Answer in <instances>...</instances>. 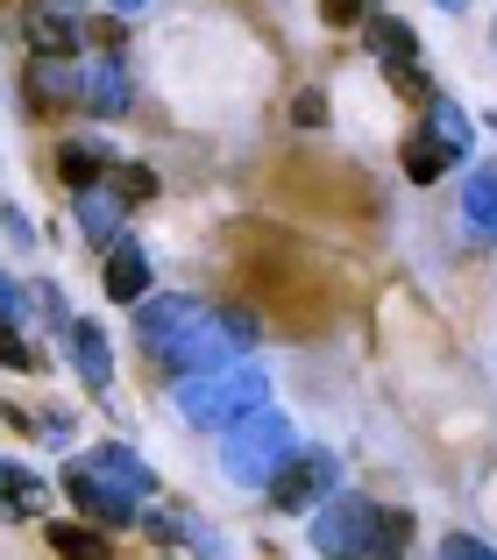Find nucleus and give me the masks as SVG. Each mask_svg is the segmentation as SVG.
I'll return each mask as SVG.
<instances>
[{
	"label": "nucleus",
	"mask_w": 497,
	"mask_h": 560,
	"mask_svg": "<svg viewBox=\"0 0 497 560\" xmlns=\"http://www.w3.org/2000/svg\"><path fill=\"white\" fill-rule=\"evenodd\" d=\"M193 319H199V305L185 299V291H150V299L136 305V341L150 348V355H164V348L178 341Z\"/></svg>",
	"instance_id": "nucleus-8"
},
{
	"label": "nucleus",
	"mask_w": 497,
	"mask_h": 560,
	"mask_svg": "<svg viewBox=\"0 0 497 560\" xmlns=\"http://www.w3.org/2000/svg\"><path fill=\"white\" fill-rule=\"evenodd\" d=\"M22 100H28L36 121L85 114V65H79V57H28V65H22Z\"/></svg>",
	"instance_id": "nucleus-6"
},
{
	"label": "nucleus",
	"mask_w": 497,
	"mask_h": 560,
	"mask_svg": "<svg viewBox=\"0 0 497 560\" xmlns=\"http://www.w3.org/2000/svg\"><path fill=\"white\" fill-rule=\"evenodd\" d=\"M419 121H427V136L441 142V150L455 156V164H470V156H476V121H470V114L455 107V100H441V93H434V100H427V114H419Z\"/></svg>",
	"instance_id": "nucleus-15"
},
{
	"label": "nucleus",
	"mask_w": 497,
	"mask_h": 560,
	"mask_svg": "<svg viewBox=\"0 0 497 560\" xmlns=\"http://www.w3.org/2000/svg\"><path fill=\"white\" fill-rule=\"evenodd\" d=\"M291 121L299 128H327V93H299L291 100Z\"/></svg>",
	"instance_id": "nucleus-27"
},
{
	"label": "nucleus",
	"mask_w": 497,
	"mask_h": 560,
	"mask_svg": "<svg viewBox=\"0 0 497 560\" xmlns=\"http://www.w3.org/2000/svg\"><path fill=\"white\" fill-rule=\"evenodd\" d=\"M377 518H384V504H370V497H356V490H334L327 504L313 511L305 539H313L320 560H362L370 539H377Z\"/></svg>",
	"instance_id": "nucleus-4"
},
{
	"label": "nucleus",
	"mask_w": 497,
	"mask_h": 560,
	"mask_svg": "<svg viewBox=\"0 0 497 560\" xmlns=\"http://www.w3.org/2000/svg\"><path fill=\"white\" fill-rule=\"evenodd\" d=\"M71 213H79V234H85V242H100V248H114V242H122V213H128V206L114 199L107 185L79 191V199H71Z\"/></svg>",
	"instance_id": "nucleus-17"
},
{
	"label": "nucleus",
	"mask_w": 497,
	"mask_h": 560,
	"mask_svg": "<svg viewBox=\"0 0 497 560\" xmlns=\"http://www.w3.org/2000/svg\"><path fill=\"white\" fill-rule=\"evenodd\" d=\"M342 490V454H327V447H299L285 468L270 476V511H285V518H305V511H320L327 497Z\"/></svg>",
	"instance_id": "nucleus-5"
},
{
	"label": "nucleus",
	"mask_w": 497,
	"mask_h": 560,
	"mask_svg": "<svg viewBox=\"0 0 497 560\" xmlns=\"http://www.w3.org/2000/svg\"><path fill=\"white\" fill-rule=\"evenodd\" d=\"M299 454V440H291V419L277 405L248 411L221 433V476L235 482V490H270V476Z\"/></svg>",
	"instance_id": "nucleus-3"
},
{
	"label": "nucleus",
	"mask_w": 497,
	"mask_h": 560,
	"mask_svg": "<svg viewBox=\"0 0 497 560\" xmlns=\"http://www.w3.org/2000/svg\"><path fill=\"white\" fill-rule=\"evenodd\" d=\"M362 43L377 50V65H419V57H427V50H419V28L398 22V14H384V8L362 22Z\"/></svg>",
	"instance_id": "nucleus-14"
},
{
	"label": "nucleus",
	"mask_w": 497,
	"mask_h": 560,
	"mask_svg": "<svg viewBox=\"0 0 497 560\" xmlns=\"http://www.w3.org/2000/svg\"><path fill=\"white\" fill-rule=\"evenodd\" d=\"M270 405V376L256 370V362H228V370L213 376H185L178 383V419L199 425V433H228L235 419Z\"/></svg>",
	"instance_id": "nucleus-2"
},
{
	"label": "nucleus",
	"mask_w": 497,
	"mask_h": 560,
	"mask_svg": "<svg viewBox=\"0 0 497 560\" xmlns=\"http://www.w3.org/2000/svg\"><path fill=\"white\" fill-rule=\"evenodd\" d=\"M434 560H497V547H490V539H476V533H448Z\"/></svg>",
	"instance_id": "nucleus-25"
},
{
	"label": "nucleus",
	"mask_w": 497,
	"mask_h": 560,
	"mask_svg": "<svg viewBox=\"0 0 497 560\" xmlns=\"http://www.w3.org/2000/svg\"><path fill=\"white\" fill-rule=\"evenodd\" d=\"M0 370H43V355L28 348V327L0 319Z\"/></svg>",
	"instance_id": "nucleus-23"
},
{
	"label": "nucleus",
	"mask_w": 497,
	"mask_h": 560,
	"mask_svg": "<svg viewBox=\"0 0 497 560\" xmlns=\"http://www.w3.org/2000/svg\"><path fill=\"white\" fill-rule=\"evenodd\" d=\"M434 8H448V14H462V8H470V0H434Z\"/></svg>",
	"instance_id": "nucleus-31"
},
{
	"label": "nucleus",
	"mask_w": 497,
	"mask_h": 560,
	"mask_svg": "<svg viewBox=\"0 0 497 560\" xmlns=\"http://www.w3.org/2000/svg\"><path fill=\"white\" fill-rule=\"evenodd\" d=\"M114 164H122V156H114L107 142H93V136H85V142L71 136L65 150H57V178H65L71 191H93V185H107V178H114Z\"/></svg>",
	"instance_id": "nucleus-11"
},
{
	"label": "nucleus",
	"mask_w": 497,
	"mask_h": 560,
	"mask_svg": "<svg viewBox=\"0 0 497 560\" xmlns=\"http://www.w3.org/2000/svg\"><path fill=\"white\" fill-rule=\"evenodd\" d=\"M150 291H157V277H150V256H142L136 242H114V248H107V299L136 313V305L150 299Z\"/></svg>",
	"instance_id": "nucleus-10"
},
{
	"label": "nucleus",
	"mask_w": 497,
	"mask_h": 560,
	"mask_svg": "<svg viewBox=\"0 0 497 560\" xmlns=\"http://www.w3.org/2000/svg\"><path fill=\"white\" fill-rule=\"evenodd\" d=\"M136 533H150L157 547H193V533H199V525H193V518H178V511H150V504H142Z\"/></svg>",
	"instance_id": "nucleus-21"
},
{
	"label": "nucleus",
	"mask_w": 497,
	"mask_h": 560,
	"mask_svg": "<svg viewBox=\"0 0 497 560\" xmlns=\"http://www.w3.org/2000/svg\"><path fill=\"white\" fill-rule=\"evenodd\" d=\"M36 313H43V319H50V327H57V334H65V327H71V313H65V291H57V284H36Z\"/></svg>",
	"instance_id": "nucleus-28"
},
{
	"label": "nucleus",
	"mask_w": 497,
	"mask_h": 560,
	"mask_svg": "<svg viewBox=\"0 0 497 560\" xmlns=\"http://www.w3.org/2000/svg\"><path fill=\"white\" fill-rule=\"evenodd\" d=\"M107 8H114V14H122V22H136V14H142V8H150V0H107Z\"/></svg>",
	"instance_id": "nucleus-30"
},
{
	"label": "nucleus",
	"mask_w": 497,
	"mask_h": 560,
	"mask_svg": "<svg viewBox=\"0 0 497 560\" xmlns=\"http://www.w3.org/2000/svg\"><path fill=\"white\" fill-rule=\"evenodd\" d=\"M107 191H114L122 206H142V199H157V171H150V164H114Z\"/></svg>",
	"instance_id": "nucleus-22"
},
{
	"label": "nucleus",
	"mask_w": 497,
	"mask_h": 560,
	"mask_svg": "<svg viewBox=\"0 0 497 560\" xmlns=\"http://www.w3.org/2000/svg\"><path fill=\"white\" fill-rule=\"evenodd\" d=\"M43 539H50L57 560H122V553H114V539L100 533V525H50Z\"/></svg>",
	"instance_id": "nucleus-18"
},
{
	"label": "nucleus",
	"mask_w": 497,
	"mask_h": 560,
	"mask_svg": "<svg viewBox=\"0 0 497 560\" xmlns=\"http://www.w3.org/2000/svg\"><path fill=\"white\" fill-rule=\"evenodd\" d=\"M28 313H36V299H28V291L14 284L8 270H0V319H14V327H28Z\"/></svg>",
	"instance_id": "nucleus-26"
},
{
	"label": "nucleus",
	"mask_w": 497,
	"mask_h": 560,
	"mask_svg": "<svg viewBox=\"0 0 497 560\" xmlns=\"http://www.w3.org/2000/svg\"><path fill=\"white\" fill-rule=\"evenodd\" d=\"M65 497L93 525H136L142 504L157 497V468L136 447H122V440H100V447L65 462Z\"/></svg>",
	"instance_id": "nucleus-1"
},
{
	"label": "nucleus",
	"mask_w": 497,
	"mask_h": 560,
	"mask_svg": "<svg viewBox=\"0 0 497 560\" xmlns=\"http://www.w3.org/2000/svg\"><path fill=\"white\" fill-rule=\"evenodd\" d=\"M377 14V0H320V22L327 28H356V22H370Z\"/></svg>",
	"instance_id": "nucleus-24"
},
{
	"label": "nucleus",
	"mask_w": 497,
	"mask_h": 560,
	"mask_svg": "<svg viewBox=\"0 0 497 560\" xmlns=\"http://www.w3.org/2000/svg\"><path fill=\"white\" fill-rule=\"evenodd\" d=\"M57 8H65V14H85V0H57Z\"/></svg>",
	"instance_id": "nucleus-32"
},
{
	"label": "nucleus",
	"mask_w": 497,
	"mask_h": 560,
	"mask_svg": "<svg viewBox=\"0 0 497 560\" xmlns=\"http://www.w3.org/2000/svg\"><path fill=\"white\" fill-rule=\"evenodd\" d=\"M22 43H28V57H79L85 50V14H65L57 0H28Z\"/></svg>",
	"instance_id": "nucleus-7"
},
{
	"label": "nucleus",
	"mask_w": 497,
	"mask_h": 560,
	"mask_svg": "<svg viewBox=\"0 0 497 560\" xmlns=\"http://www.w3.org/2000/svg\"><path fill=\"white\" fill-rule=\"evenodd\" d=\"M448 171H455V156H448L441 142L419 128V136L405 142V178H413V185H434V178H448Z\"/></svg>",
	"instance_id": "nucleus-19"
},
{
	"label": "nucleus",
	"mask_w": 497,
	"mask_h": 560,
	"mask_svg": "<svg viewBox=\"0 0 497 560\" xmlns=\"http://www.w3.org/2000/svg\"><path fill=\"white\" fill-rule=\"evenodd\" d=\"M462 220H470L476 242H497V156L462 178Z\"/></svg>",
	"instance_id": "nucleus-16"
},
{
	"label": "nucleus",
	"mask_w": 497,
	"mask_h": 560,
	"mask_svg": "<svg viewBox=\"0 0 497 560\" xmlns=\"http://www.w3.org/2000/svg\"><path fill=\"white\" fill-rule=\"evenodd\" d=\"M490 128H497V114H490Z\"/></svg>",
	"instance_id": "nucleus-34"
},
{
	"label": "nucleus",
	"mask_w": 497,
	"mask_h": 560,
	"mask_svg": "<svg viewBox=\"0 0 497 560\" xmlns=\"http://www.w3.org/2000/svg\"><path fill=\"white\" fill-rule=\"evenodd\" d=\"M65 362L79 370L85 390H114V348H107V327H100V319H71L65 327Z\"/></svg>",
	"instance_id": "nucleus-9"
},
{
	"label": "nucleus",
	"mask_w": 497,
	"mask_h": 560,
	"mask_svg": "<svg viewBox=\"0 0 497 560\" xmlns=\"http://www.w3.org/2000/svg\"><path fill=\"white\" fill-rule=\"evenodd\" d=\"M490 43H497V22H490Z\"/></svg>",
	"instance_id": "nucleus-33"
},
{
	"label": "nucleus",
	"mask_w": 497,
	"mask_h": 560,
	"mask_svg": "<svg viewBox=\"0 0 497 560\" xmlns=\"http://www.w3.org/2000/svg\"><path fill=\"white\" fill-rule=\"evenodd\" d=\"M0 228H8V242H14V248H36V220H28L22 206H8V213H0Z\"/></svg>",
	"instance_id": "nucleus-29"
},
{
	"label": "nucleus",
	"mask_w": 497,
	"mask_h": 560,
	"mask_svg": "<svg viewBox=\"0 0 497 560\" xmlns=\"http://www.w3.org/2000/svg\"><path fill=\"white\" fill-rule=\"evenodd\" d=\"M85 114H93V121H122V114H128L122 57H93V65H85Z\"/></svg>",
	"instance_id": "nucleus-12"
},
{
	"label": "nucleus",
	"mask_w": 497,
	"mask_h": 560,
	"mask_svg": "<svg viewBox=\"0 0 497 560\" xmlns=\"http://www.w3.org/2000/svg\"><path fill=\"white\" fill-rule=\"evenodd\" d=\"M405 547H413V511H391V504H384L377 539H370V553H362V560H405Z\"/></svg>",
	"instance_id": "nucleus-20"
},
{
	"label": "nucleus",
	"mask_w": 497,
	"mask_h": 560,
	"mask_svg": "<svg viewBox=\"0 0 497 560\" xmlns=\"http://www.w3.org/2000/svg\"><path fill=\"white\" fill-rule=\"evenodd\" d=\"M36 511H50V482L0 454V518H36Z\"/></svg>",
	"instance_id": "nucleus-13"
}]
</instances>
